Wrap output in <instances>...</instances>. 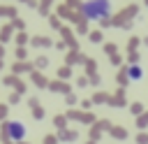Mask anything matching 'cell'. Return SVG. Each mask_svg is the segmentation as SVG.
Returning a JSON list of instances; mask_svg holds the SVG:
<instances>
[{
    "instance_id": "1",
    "label": "cell",
    "mask_w": 148,
    "mask_h": 144,
    "mask_svg": "<svg viewBox=\"0 0 148 144\" xmlns=\"http://www.w3.org/2000/svg\"><path fill=\"white\" fill-rule=\"evenodd\" d=\"M111 9H113L111 0H86L81 7V14L88 21H102L111 16Z\"/></svg>"
},
{
    "instance_id": "2",
    "label": "cell",
    "mask_w": 148,
    "mask_h": 144,
    "mask_svg": "<svg viewBox=\"0 0 148 144\" xmlns=\"http://www.w3.org/2000/svg\"><path fill=\"white\" fill-rule=\"evenodd\" d=\"M5 132H7V137H9L12 142H21L28 130H25V125H23L21 121H7V123H5Z\"/></svg>"
},
{
    "instance_id": "3",
    "label": "cell",
    "mask_w": 148,
    "mask_h": 144,
    "mask_svg": "<svg viewBox=\"0 0 148 144\" xmlns=\"http://www.w3.org/2000/svg\"><path fill=\"white\" fill-rule=\"evenodd\" d=\"M141 77H143L141 65H130V67H127V79H130V81H136V79H141Z\"/></svg>"
}]
</instances>
